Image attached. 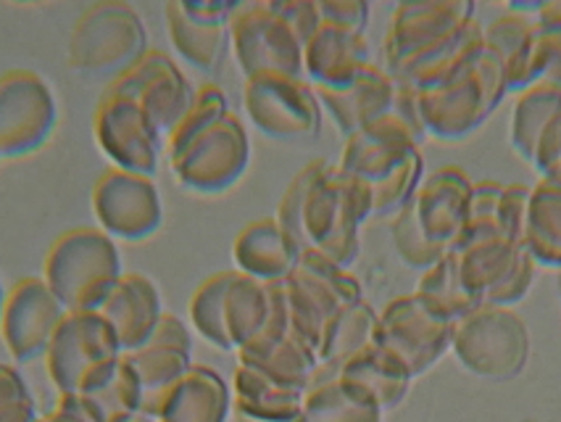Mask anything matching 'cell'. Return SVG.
<instances>
[{
    "label": "cell",
    "mask_w": 561,
    "mask_h": 422,
    "mask_svg": "<svg viewBox=\"0 0 561 422\" xmlns=\"http://www.w3.org/2000/svg\"><path fill=\"white\" fill-rule=\"evenodd\" d=\"M375 217L371 191L337 164L317 159L293 178L277 206V223L301 251H317L351 270L362 251L364 223Z\"/></svg>",
    "instance_id": "cell-1"
},
{
    "label": "cell",
    "mask_w": 561,
    "mask_h": 422,
    "mask_svg": "<svg viewBox=\"0 0 561 422\" xmlns=\"http://www.w3.org/2000/svg\"><path fill=\"white\" fill-rule=\"evenodd\" d=\"M482 30L467 0L401 3L385 35V71L411 90L425 88L482 41Z\"/></svg>",
    "instance_id": "cell-2"
},
{
    "label": "cell",
    "mask_w": 561,
    "mask_h": 422,
    "mask_svg": "<svg viewBox=\"0 0 561 422\" xmlns=\"http://www.w3.org/2000/svg\"><path fill=\"white\" fill-rule=\"evenodd\" d=\"M472 191L474 183L459 167H440L422 180L393 217V246L407 267L427 272L461 243Z\"/></svg>",
    "instance_id": "cell-3"
},
{
    "label": "cell",
    "mask_w": 561,
    "mask_h": 422,
    "mask_svg": "<svg viewBox=\"0 0 561 422\" xmlns=\"http://www.w3.org/2000/svg\"><path fill=\"white\" fill-rule=\"evenodd\" d=\"M508 80L499 54L480 41L446 75L414 90L425 133L438 140H461L488 122L504 95Z\"/></svg>",
    "instance_id": "cell-4"
},
{
    "label": "cell",
    "mask_w": 561,
    "mask_h": 422,
    "mask_svg": "<svg viewBox=\"0 0 561 422\" xmlns=\"http://www.w3.org/2000/svg\"><path fill=\"white\" fill-rule=\"evenodd\" d=\"M122 275L116 240L101 227H77L50 246L43 281L67 311H101Z\"/></svg>",
    "instance_id": "cell-5"
},
{
    "label": "cell",
    "mask_w": 561,
    "mask_h": 422,
    "mask_svg": "<svg viewBox=\"0 0 561 422\" xmlns=\"http://www.w3.org/2000/svg\"><path fill=\"white\" fill-rule=\"evenodd\" d=\"M124 349L101 311H69L45 352L58 396H90L116 373Z\"/></svg>",
    "instance_id": "cell-6"
},
{
    "label": "cell",
    "mask_w": 561,
    "mask_h": 422,
    "mask_svg": "<svg viewBox=\"0 0 561 422\" xmlns=\"http://www.w3.org/2000/svg\"><path fill=\"white\" fill-rule=\"evenodd\" d=\"M148 32L129 3L103 0L90 5L69 37L71 67L98 80H119L148 54Z\"/></svg>",
    "instance_id": "cell-7"
},
{
    "label": "cell",
    "mask_w": 561,
    "mask_h": 422,
    "mask_svg": "<svg viewBox=\"0 0 561 422\" xmlns=\"http://www.w3.org/2000/svg\"><path fill=\"white\" fill-rule=\"evenodd\" d=\"M290 333L319 356L324 330L343 309L364 301L362 283L317 251H301L296 270L283 281Z\"/></svg>",
    "instance_id": "cell-8"
},
{
    "label": "cell",
    "mask_w": 561,
    "mask_h": 422,
    "mask_svg": "<svg viewBox=\"0 0 561 422\" xmlns=\"http://www.w3.org/2000/svg\"><path fill=\"white\" fill-rule=\"evenodd\" d=\"M451 349L474 375L506 380L525 367L530 335L522 317L508 307L482 304L454 322Z\"/></svg>",
    "instance_id": "cell-9"
},
{
    "label": "cell",
    "mask_w": 561,
    "mask_h": 422,
    "mask_svg": "<svg viewBox=\"0 0 561 422\" xmlns=\"http://www.w3.org/2000/svg\"><path fill=\"white\" fill-rule=\"evenodd\" d=\"M461 281L480 304L512 307L533 285L535 259L522 240L501 236H465L451 251Z\"/></svg>",
    "instance_id": "cell-10"
},
{
    "label": "cell",
    "mask_w": 561,
    "mask_h": 422,
    "mask_svg": "<svg viewBox=\"0 0 561 422\" xmlns=\"http://www.w3.org/2000/svg\"><path fill=\"white\" fill-rule=\"evenodd\" d=\"M174 178L201 196H219L240 183L251 164V138L232 112L169 153Z\"/></svg>",
    "instance_id": "cell-11"
},
{
    "label": "cell",
    "mask_w": 561,
    "mask_h": 422,
    "mask_svg": "<svg viewBox=\"0 0 561 422\" xmlns=\"http://www.w3.org/2000/svg\"><path fill=\"white\" fill-rule=\"evenodd\" d=\"M234 58L245 80L259 75L304 77V43L274 0L238 3L230 24Z\"/></svg>",
    "instance_id": "cell-12"
},
{
    "label": "cell",
    "mask_w": 561,
    "mask_h": 422,
    "mask_svg": "<svg viewBox=\"0 0 561 422\" xmlns=\"http://www.w3.org/2000/svg\"><path fill=\"white\" fill-rule=\"evenodd\" d=\"M243 103L253 127L272 140H314L322 129V103L306 77H251L245 80Z\"/></svg>",
    "instance_id": "cell-13"
},
{
    "label": "cell",
    "mask_w": 561,
    "mask_h": 422,
    "mask_svg": "<svg viewBox=\"0 0 561 422\" xmlns=\"http://www.w3.org/2000/svg\"><path fill=\"white\" fill-rule=\"evenodd\" d=\"M58 125V103L37 71L14 69L0 77V159H24L50 140Z\"/></svg>",
    "instance_id": "cell-14"
},
{
    "label": "cell",
    "mask_w": 561,
    "mask_h": 422,
    "mask_svg": "<svg viewBox=\"0 0 561 422\" xmlns=\"http://www.w3.org/2000/svg\"><path fill=\"white\" fill-rule=\"evenodd\" d=\"M451 338L454 322L430 309L416 294L396 298L377 317L375 343L398 356L411 378L427 373L451 349Z\"/></svg>",
    "instance_id": "cell-15"
},
{
    "label": "cell",
    "mask_w": 561,
    "mask_h": 422,
    "mask_svg": "<svg viewBox=\"0 0 561 422\" xmlns=\"http://www.w3.org/2000/svg\"><path fill=\"white\" fill-rule=\"evenodd\" d=\"M93 214L101 230L114 240L140 243L159 232L164 201L153 178L108 169L93 187Z\"/></svg>",
    "instance_id": "cell-16"
},
{
    "label": "cell",
    "mask_w": 561,
    "mask_h": 422,
    "mask_svg": "<svg viewBox=\"0 0 561 422\" xmlns=\"http://www.w3.org/2000/svg\"><path fill=\"white\" fill-rule=\"evenodd\" d=\"M106 93L140 103L142 112L159 127V133L172 138L174 129L193 109L198 90L193 88L172 56L164 50H148L127 75L108 84Z\"/></svg>",
    "instance_id": "cell-17"
},
{
    "label": "cell",
    "mask_w": 561,
    "mask_h": 422,
    "mask_svg": "<svg viewBox=\"0 0 561 422\" xmlns=\"http://www.w3.org/2000/svg\"><path fill=\"white\" fill-rule=\"evenodd\" d=\"M93 133L98 148L114 169L153 178L159 169L161 133L140 103L103 93L93 116Z\"/></svg>",
    "instance_id": "cell-18"
},
{
    "label": "cell",
    "mask_w": 561,
    "mask_h": 422,
    "mask_svg": "<svg viewBox=\"0 0 561 422\" xmlns=\"http://www.w3.org/2000/svg\"><path fill=\"white\" fill-rule=\"evenodd\" d=\"M238 3L221 0H174L164 9L167 32L182 61L201 75L217 77L230 50V24Z\"/></svg>",
    "instance_id": "cell-19"
},
{
    "label": "cell",
    "mask_w": 561,
    "mask_h": 422,
    "mask_svg": "<svg viewBox=\"0 0 561 422\" xmlns=\"http://www.w3.org/2000/svg\"><path fill=\"white\" fill-rule=\"evenodd\" d=\"M69 311L58 301L43 277H24L5 296L3 317H0V338L9 349L11 360L27 362L43 360L54 341L58 324Z\"/></svg>",
    "instance_id": "cell-20"
},
{
    "label": "cell",
    "mask_w": 561,
    "mask_h": 422,
    "mask_svg": "<svg viewBox=\"0 0 561 422\" xmlns=\"http://www.w3.org/2000/svg\"><path fill=\"white\" fill-rule=\"evenodd\" d=\"M396 90L398 82L393 77L377 64H369L351 82L337 84V88H314V93L335 127L345 138H351L393 106Z\"/></svg>",
    "instance_id": "cell-21"
},
{
    "label": "cell",
    "mask_w": 561,
    "mask_h": 422,
    "mask_svg": "<svg viewBox=\"0 0 561 422\" xmlns=\"http://www.w3.org/2000/svg\"><path fill=\"white\" fill-rule=\"evenodd\" d=\"M371 64L367 35L322 22L304 45V77L311 88H337Z\"/></svg>",
    "instance_id": "cell-22"
},
{
    "label": "cell",
    "mask_w": 561,
    "mask_h": 422,
    "mask_svg": "<svg viewBox=\"0 0 561 422\" xmlns=\"http://www.w3.org/2000/svg\"><path fill=\"white\" fill-rule=\"evenodd\" d=\"M101 315L114 324L124 354L148 346L156 324L164 317L159 288L142 272H124Z\"/></svg>",
    "instance_id": "cell-23"
},
{
    "label": "cell",
    "mask_w": 561,
    "mask_h": 422,
    "mask_svg": "<svg viewBox=\"0 0 561 422\" xmlns=\"http://www.w3.org/2000/svg\"><path fill=\"white\" fill-rule=\"evenodd\" d=\"M238 272L259 283H279L296 270L301 249L296 246L277 217H264L245 225L232 246Z\"/></svg>",
    "instance_id": "cell-24"
},
{
    "label": "cell",
    "mask_w": 561,
    "mask_h": 422,
    "mask_svg": "<svg viewBox=\"0 0 561 422\" xmlns=\"http://www.w3.org/2000/svg\"><path fill=\"white\" fill-rule=\"evenodd\" d=\"M530 191L533 187L527 185H504L493 183V180L474 185L465 236H501L525 243V219L527 204H530Z\"/></svg>",
    "instance_id": "cell-25"
},
{
    "label": "cell",
    "mask_w": 561,
    "mask_h": 422,
    "mask_svg": "<svg viewBox=\"0 0 561 422\" xmlns=\"http://www.w3.org/2000/svg\"><path fill=\"white\" fill-rule=\"evenodd\" d=\"M232 412V388L217 369L193 365L169 394L159 422H227Z\"/></svg>",
    "instance_id": "cell-26"
},
{
    "label": "cell",
    "mask_w": 561,
    "mask_h": 422,
    "mask_svg": "<svg viewBox=\"0 0 561 422\" xmlns=\"http://www.w3.org/2000/svg\"><path fill=\"white\" fill-rule=\"evenodd\" d=\"M341 380L354 386L356 391H362L385 412V409L401 404L403 396L409 391V383L414 378H411L407 365L398 356L371 343L364 352H358L345 362L341 369Z\"/></svg>",
    "instance_id": "cell-27"
},
{
    "label": "cell",
    "mask_w": 561,
    "mask_h": 422,
    "mask_svg": "<svg viewBox=\"0 0 561 422\" xmlns=\"http://www.w3.org/2000/svg\"><path fill=\"white\" fill-rule=\"evenodd\" d=\"M240 365H248L259 373L270 375L285 386L309 388L314 369L319 365L317 354L293 333L283 338H270V341H253L238 352Z\"/></svg>",
    "instance_id": "cell-28"
},
{
    "label": "cell",
    "mask_w": 561,
    "mask_h": 422,
    "mask_svg": "<svg viewBox=\"0 0 561 422\" xmlns=\"http://www.w3.org/2000/svg\"><path fill=\"white\" fill-rule=\"evenodd\" d=\"M127 360L135 369L137 380H140V412L159 420L169 394H172L174 388L180 386V380L193 369V354L178 352V349L169 346H151V343H148V346L137 349V352H129Z\"/></svg>",
    "instance_id": "cell-29"
},
{
    "label": "cell",
    "mask_w": 561,
    "mask_h": 422,
    "mask_svg": "<svg viewBox=\"0 0 561 422\" xmlns=\"http://www.w3.org/2000/svg\"><path fill=\"white\" fill-rule=\"evenodd\" d=\"M304 399L306 391H301V388L285 386V383H277L270 375L240 365V362L234 367V412L253 414V418L290 420L304 414Z\"/></svg>",
    "instance_id": "cell-30"
},
{
    "label": "cell",
    "mask_w": 561,
    "mask_h": 422,
    "mask_svg": "<svg viewBox=\"0 0 561 422\" xmlns=\"http://www.w3.org/2000/svg\"><path fill=\"white\" fill-rule=\"evenodd\" d=\"M538 16V14H535ZM535 16L508 14L493 19L482 30V41L504 61L508 90L522 93L533 84V48H535Z\"/></svg>",
    "instance_id": "cell-31"
},
{
    "label": "cell",
    "mask_w": 561,
    "mask_h": 422,
    "mask_svg": "<svg viewBox=\"0 0 561 422\" xmlns=\"http://www.w3.org/2000/svg\"><path fill=\"white\" fill-rule=\"evenodd\" d=\"M525 246L535 264L561 270V178H543L530 191Z\"/></svg>",
    "instance_id": "cell-32"
},
{
    "label": "cell",
    "mask_w": 561,
    "mask_h": 422,
    "mask_svg": "<svg viewBox=\"0 0 561 422\" xmlns=\"http://www.w3.org/2000/svg\"><path fill=\"white\" fill-rule=\"evenodd\" d=\"M377 311L367 301H358L354 307L343 309L330 328L324 330L322 346H319V373L341 375V369L351 356L371 346L377 333Z\"/></svg>",
    "instance_id": "cell-33"
},
{
    "label": "cell",
    "mask_w": 561,
    "mask_h": 422,
    "mask_svg": "<svg viewBox=\"0 0 561 422\" xmlns=\"http://www.w3.org/2000/svg\"><path fill=\"white\" fill-rule=\"evenodd\" d=\"M304 418L306 422H382V409L341 378L311 380Z\"/></svg>",
    "instance_id": "cell-34"
},
{
    "label": "cell",
    "mask_w": 561,
    "mask_h": 422,
    "mask_svg": "<svg viewBox=\"0 0 561 422\" xmlns=\"http://www.w3.org/2000/svg\"><path fill=\"white\" fill-rule=\"evenodd\" d=\"M561 112V88L548 82H535L527 90H522L517 106L512 114V148L522 159L530 164L535 142H538L540 133H543L548 122Z\"/></svg>",
    "instance_id": "cell-35"
},
{
    "label": "cell",
    "mask_w": 561,
    "mask_h": 422,
    "mask_svg": "<svg viewBox=\"0 0 561 422\" xmlns=\"http://www.w3.org/2000/svg\"><path fill=\"white\" fill-rule=\"evenodd\" d=\"M416 296L427 304L430 309L438 311L448 322L461 320L472 309L482 307V304L469 294V288L461 281L459 264H456L454 253L443 256L435 267L422 272L420 283H416Z\"/></svg>",
    "instance_id": "cell-36"
},
{
    "label": "cell",
    "mask_w": 561,
    "mask_h": 422,
    "mask_svg": "<svg viewBox=\"0 0 561 422\" xmlns=\"http://www.w3.org/2000/svg\"><path fill=\"white\" fill-rule=\"evenodd\" d=\"M71 399H77V404H80L95 422H124L140 412V380H137L127 354L122 356L116 373L111 375L98 391L90 396H71Z\"/></svg>",
    "instance_id": "cell-37"
},
{
    "label": "cell",
    "mask_w": 561,
    "mask_h": 422,
    "mask_svg": "<svg viewBox=\"0 0 561 422\" xmlns=\"http://www.w3.org/2000/svg\"><path fill=\"white\" fill-rule=\"evenodd\" d=\"M232 277L234 272H217L191 298V320L195 333L211 343V346L221 349V352H234L225 328V296Z\"/></svg>",
    "instance_id": "cell-38"
},
{
    "label": "cell",
    "mask_w": 561,
    "mask_h": 422,
    "mask_svg": "<svg viewBox=\"0 0 561 422\" xmlns=\"http://www.w3.org/2000/svg\"><path fill=\"white\" fill-rule=\"evenodd\" d=\"M535 82L561 88V3H546L535 16L533 84Z\"/></svg>",
    "instance_id": "cell-39"
},
{
    "label": "cell",
    "mask_w": 561,
    "mask_h": 422,
    "mask_svg": "<svg viewBox=\"0 0 561 422\" xmlns=\"http://www.w3.org/2000/svg\"><path fill=\"white\" fill-rule=\"evenodd\" d=\"M230 114V101H227L225 90L219 88L217 82H206L204 88H198V95H195L193 109L187 112L185 119L180 122V127L174 129L172 138H169V153L178 151V148L191 142L195 135H201L217 122L225 119Z\"/></svg>",
    "instance_id": "cell-40"
},
{
    "label": "cell",
    "mask_w": 561,
    "mask_h": 422,
    "mask_svg": "<svg viewBox=\"0 0 561 422\" xmlns=\"http://www.w3.org/2000/svg\"><path fill=\"white\" fill-rule=\"evenodd\" d=\"M37 407L16 367L0 362V422H37Z\"/></svg>",
    "instance_id": "cell-41"
},
{
    "label": "cell",
    "mask_w": 561,
    "mask_h": 422,
    "mask_svg": "<svg viewBox=\"0 0 561 422\" xmlns=\"http://www.w3.org/2000/svg\"><path fill=\"white\" fill-rule=\"evenodd\" d=\"M530 167L538 169L543 178H561V112L540 133Z\"/></svg>",
    "instance_id": "cell-42"
},
{
    "label": "cell",
    "mask_w": 561,
    "mask_h": 422,
    "mask_svg": "<svg viewBox=\"0 0 561 422\" xmlns=\"http://www.w3.org/2000/svg\"><path fill=\"white\" fill-rule=\"evenodd\" d=\"M322 22L364 35L369 24V5L362 0H319Z\"/></svg>",
    "instance_id": "cell-43"
},
{
    "label": "cell",
    "mask_w": 561,
    "mask_h": 422,
    "mask_svg": "<svg viewBox=\"0 0 561 422\" xmlns=\"http://www.w3.org/2000/svg\"><path fill=\"white\" fill-rule=\"evenodd\" d=\"M151 346H169V349H178V352L193 354V335L191 330H187V324L182 322L178 315H167L164 311V317H161L153 330Z\"/></svg>",
    "instance_id": "cell-44"
},
{
    "label": "cell",
    "mask_w": 561,
    "mask_h": 422,
    "mask_svg": "<svg viewBox=\"0 0 561 422\" xmlns=\"http://www.w3.org/2000/svg\"><path fill=\"white\" fill-rule=\"evenodd\" d=\"M37 422H95L84 409L77 404V399L71 396H58V404L54 412H48Z\"/></svg>",
    "instance_id": "cell-45"
},
{
    "label": "cell",
    "mask_w": 561,
    "mask_h": 422,
    "mask_svg": "<svg viewBox=\"0 0 561 422\" xmlns=\"http://www.w3.org/2000/svg\"><path fill=\"white\" fill-rule=\"evenodd\" d=\"M124 422H159V420H156V418H148V414H142V412H137V414H133V418L124 420Z\"/></svg>",
    "instance_id": "cell-46"
},
{
    "label": "cell",
    "mask_w": 561,
    "mask_h": 422,
    "mask_svg": "<svg viewBox=\"0 0 561 422\" xmlns=\"http://www.w3.org/2000/svg\"><path fill=\"white\" fill-rule=\"evenodd\" d=\"M5 290H3V283H0V317H3V307H5Z\"/></svg>",
    "instance_id": "cell-47"
},
{
    "label": "cell",
    "mask_w": 561,
    "mask_h": 422,
    "mask_svg": "<svg viewBox=\"0 0 561 422\" xmlns=\"http://www.w3.org/2000/svg\"><path fill=\"white\" fill-rule=\"evenodd\" d=\"M557 288H559V298H561V270H559V277H557Z\"/></svg>",
    "instance_id": "cell-48"
}]
</instances>
